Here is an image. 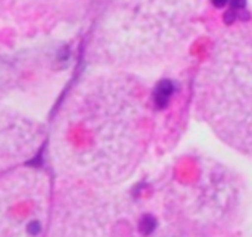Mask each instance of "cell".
<instances>
[{
    "instance_id": "2",
    "label": "cell",
    "mask_w": 252,
    "mask_h": 237,
    "mask_svg": "<svg viewBox=\"0 0 252 237\" xmlns=\"http://www.w3.org/2000/svg\"><path fill=\"white\" fill-rule=\"evenodd\" d=\"M174 93V84L170 80H164L161 83H158V86L155 87L154 91V103L158 108H164L168 100L171 99V94Z\"/></svg>"
},
{
    "instance_id": "3",
    "label": "cell",
    "mask_w": 252,
    "mask_h": 237,
    "mask_svg": "<svg viewBox=\"0 0 252 237\" xmlns=\"http://www.w3.org/2000/svg\"><path fill=\"white\" fill-rule=\"evenodd\" d=\"M216 7H219V9H221V7H224L227 3H229V0H210Z\"/></svg>"
},
{
    "instance_id": "4",
    "label": "cell",
    "mask_w": 252,
    "mask_h": 237,
    "mask_svg": "<svg viewBox=\"0 0 252 237\" xmlns=\"http://www.w3.org/2000/svg\"><path fill=\"white\" fill-rule=\"evenodd\" d=\"M28 230H30V233H31V235H35V233H38L40 227H38V224H37V223H32V224L30 226V229H28Z\"/></svg>"
},
{
    "instance_id": "1",
    "label": "cell",
    "mask_w": 252,
    "mask_h": 237,
    "mask_svg": "<svg viewBox=\"0 0 252 237\" xmlns=\"http://www.w3.org/2000/svg\"><path fill=\"white\" fill-rule=\"evenodd\" d=\"M198 118L230 149L252 159V19L213 41L193 84Z\"/></svg>"
}]
</instances>
